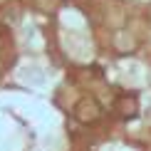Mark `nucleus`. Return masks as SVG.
<instances>
[{
  "instance_id": "2",
  "label": "nucleus",
  "mask_w": 151,
  "mask_h": 151,
  "mask_svg": "<svg viewBox=\"0 0 151 151\" xmlns=\"http://www.w3.org/2000/svg\"><path fill=\"white\" fill-rule=\"evenodd\" d=\"M116 114L124 116V119L136 116V114H139V102H136V97H129V94L119 97V102H116Z\"/></svg>"
},
{
  "instance_id": "1",
  "label": "nucleus",
  "mask_w": 151,
  "mask_h": 151,
  "mask_svg": "<svg viewBox=\"0 0 151 151\" xmlns=\"http://www.w3.org/2000/svg\"><path fill=\"white\" fill-rule=\"evenodd\" d=\"M99 114H102V106H99L97 99H92V97L79 99L77 106H74V116H77L82 124H92V122H97Z\"/></svg>"
}]
</instances>
